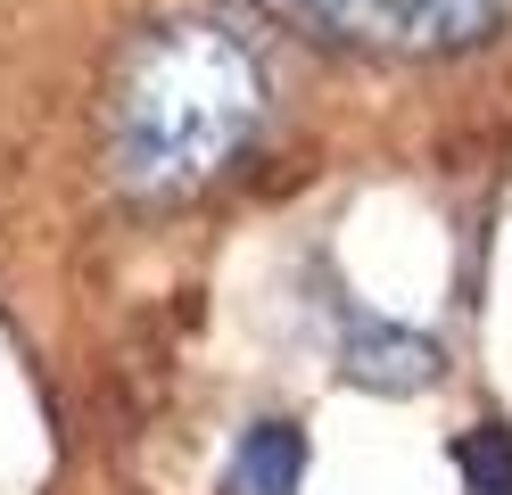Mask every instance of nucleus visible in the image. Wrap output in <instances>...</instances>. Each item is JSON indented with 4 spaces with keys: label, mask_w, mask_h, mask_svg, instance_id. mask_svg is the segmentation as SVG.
Returning a JSON list of instances; mask_svg holds the SVG:
<instances>
[{
    "label": "nucleus",
    "mask_w": 512,
    "mask_h": 495,
    "mask_svg": "<svg viewBox=\"0 0 512 495\" xmlns=\"http://www.w3.org/2000/svg\"><path fill=\"white\" fill-rule=\"evenodd\" d=\"M265 116V75L232 25H149L108 75V165L141 198H190L248 149Z\"/></svg>",
    "instance_id": "obj_1"
},
{
    "label": "nucleus",
    "mask_w": 512,
    "mask_h": 495,
    "mask_svg": "<svg viewBox=\"0 0 512 495\" xmlns=\"http://www.w3.org/2000/svg\"><path fill=\"white\" fill-rule=\"evenodd\" d=\"M290 25L323 33V42L347 50H380V58H438V50H463L496 25L504 0H265Z\"/></svg>",
    "instance_id": "obj_2"
},
{
    "label": "nucleus",
    "mask_w": 512,
    "mask_h": 495,
    "mask_svg": "<svg viewBox=\"0 0 512 495\" xmlns=\"http://www.w3.org/2000/svg\"><path fill=\"white\" fill-rule=\"evenodd\" d=\"M347 372H356L364 388H422L438 380V339H422V330H397L380 314H356L347 322Z\"/></svg>",
    "instance_id": "obj_3"
},
{
    "label": "nucleus",
    "mask_w": 512,
    "mask_h": 495,
    "mask_svg": "<svg viewBox=\"0 0 512 495\" xmlns=\"http://www.w3.org/2000/svg\"><path fill=\"white\" fill-rule=\"evenodd\" d=\"M298 487H306V429L298 421H256L232 446L223 495H298Z\"/></svg>",
    "instance_id": "obj_4"
},
{
    "label": "nucleus",
    "mask_w": 512,
    "mask_h": 495,
    "mask_svg": "<svg viewBox=\"0 0 512 495\" xmlns=\"http://www.w3.org/2000/svg\"><path fill=\"white\" fill-rule=\"evenodd\" d=\"M455 462H463V487L471 495H512V429H471V438L455 446Z\"/></svg>",
    "instance_id": "obj_5"
}]
</instances>
